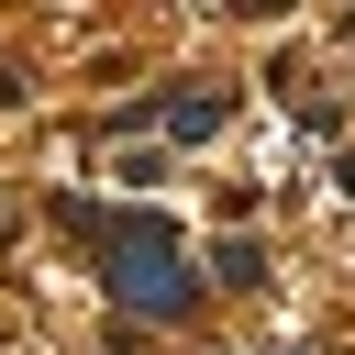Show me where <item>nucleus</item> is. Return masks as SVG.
Here are the masks:
<instances>
[{
  "label": "nucleus",
  "instance_id": "nucleus-1",
  "mask_svg": "<svg viewBox=\"0 0 355 355\" xmlns=\"http://www.w3.org/2000/svg\"><path fill=\"white\" fill-rule=\"evenodd\" d=\"M111 300L144 311V322L189 311V266H178V233H166L155 211H144V222H111Z\"/></svg>",
  "mask_w": 355,
  "mask_h": 355
},
{
  "label": "nucleus",
  "instance_id": "nucleus-2",
  "mask_svg": "<svg viewBox=\"0 0 355 355\" xmlns=\"http://www.w3.org/2000/svg\"><path fill=\"white\" fill-rule=\"evenodd\" d=\"M211 122H222V100H211V89H189V100H166V133H178V144H189V133H211Z\"/></svg>",
  "mask_w": 355,
  "mask_h": 355
}]
</instances>
